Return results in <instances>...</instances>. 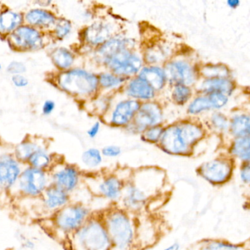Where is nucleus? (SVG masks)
<instances>
[{"label": "nucleus", "mask_w": 250, "mask_h": 250, "mask_svg": "<svg viewBox=\"0 0 250 250\" xmlns=\"http://www.w3.org/2000/svg\"><path fill=\"white\" fill-rule=\"evenodd\" d=\"M189 250H245V247L220 239H205L194 244Z\"/></svg>", "instance_id": "obj_23"}, {"label": "nucleus", "mask_w": 250, "mask_h": 250, "mask_svg": "<svg viewBox=\"0 0 250 250\" xmlns=\"http://www.w3.org/2000/svg\"><path fill=\"white\" fill-rule=\"evenodd\" d=\"M140 104L137 101H124L115 108L112 115V123L115 125L128 124L140 109Z\"/></svg>", "instance_id": "obj_18"}, {"label": "nucleus", "mask_w": 250, "mask_h": 250, "mask_svg": "<svg viewBox=\"0 0 250 250\" xmlns=\"http://www.w3.org/2000/svg\"><path fill=\"white\" fill-rule=\"evenodd\" d=\"M71 28H72V26L68 20H65V19L57 20L56 23H55V36L58 39H64L69 34L70 32L71 31Z\"/></svg>", "instance_id": "obj_37"}, {"label": "nucleus", "mask_w": 250, "mask_h": 250, "mask_svg": "<svg viewBox=\"0 0 250 250\" xmlns=\"http://www.w3.org/2000/svg\"><path fill=\"white\" fill-rule=\"evenodd\" d=\"M55 109V103L52 100H47L44 102L42 108L43 115H49L53 112Z\"/></svg>", "instance_id": "obj_45"}, {"label": "nucleus", "mask_w": 250, "mask_h": 250, "mask_svg": "<svg viewBox=\"0 0 250 250\" xmlns=\"http://www.w3.org/2000/svg\"><path fill=\"white\" fill-rule=\"evenodd\" d=\"M38 202V210L46 218L61 210L72 201V197L68 193L51 184L43 193Z\"/></svg>", "instance_id": "obj_11"}, {"label": "nucleus", "mask_w": 250, "mask_h": 250, "mask_svg": "<svg viewBox=\"0 0 250 250\" xmlns=\"http://www.w3.org/2000/svg\"><path fill=\"white\" fill-rule=\"evenodd\" d=\"M231 131L238 137L249 136L250 133V118L247 115H238L232 120Z\"/></svg>", "instance_id": "obj_30"}, {"label": "nucleus", "mask_w": 250, "mask_h": 250, "mask_svg": "<svg viewBox=\"0 0 250 250\" xmlns=\"http://www.w3.org/2000/svg\"><path fill=\"white\" fill-rule=\"evenodd\" d=\"M49 173L51 184L63 190L72 198L85 187V175L76 165L58 162Z\"/></svg>", "instance_id": "obj_6"}, {"label": "nucleus", "mask_w": 250, "mask_h": 250, "mask_svg": "<svg viewBox=\"0 0 250 250\" xmlns=\"http://www.w3.org/2000/svg\"><path fill=\"white\" fill-rule=\"evenodd\" d=\"M140 78L146 81L153 90H160L165 83V72L157 67L143 68L140 72Z\"/></svg>", "instance_id": "obj_24"}, {"label": "nucleus", "mask_w": 250, "mask_h": 250, "mask_svg": "<svg viewBox=\"0 0 250 250\" xmlns=\"http://www.w3.org/2000/svg\"><path fill=\"white\" fill-rule=\"evenodd\" d=\"M41 146L33 142H23L16 147L14 153V157L23 165H27L32 155Z\"/></svg>", "instance_id": "obj_28"}, {"label": "nucleus", "mask_w": 250, "mask_h": 250, "mask_svg": "<svg viewBox=\"0 0 250 250\" xmlns=\"http://www.w3.org/2000/svg\"><path fill=\"white\" fill-rule=\"evenodd\" d=\"M99 129H100V124L99 122L96 123L90 129L87 131V134H88L89 137H91V138H93V137H96L98 133H99Z\"/></svg>", "instance_id": "obj_46"}, {"label": "nucleus", "mask_w": 250, "mask_h": 250, "mask_svg": "<svg viewBox=\"0 0 250 250\" xmlns=\"http://www.w3.org/2000/svg\"><path fill=\"white\" fill-rule=\"evenodd\" d=\"M11 81L13 84L19 88H23L27 87L29 84V81L24 76L20 74V75H14L11 77Z\"/></svg>", "instance_id": "obj_44"}, {"label": "nucleus", "mask_w": 250, "mask_h": 250, "mask_svg": "<svg viewBox=\"0 0 250 250\" xmlns=\"http://www.w3.org/2000/svg\"><path fill=\"white\" fill-rule=\"evenodd\" d=\"M112 31L110 26L106 23H94L86 30V40L93 45L106 43L110 38Z\"/></svg>", "instance_id": "obj_19"}, {"label": "nucleus", "mask_w": 250, "mask_h": 250, "mask_svg": "<svg viewBox=\"0 0 250 250\" xmlns=\"http://www.w3.org/2000/svg\"><path fill=\"white\" fill-rule=\"evenodd\" d=\"M99 83L105 88L118 87L124 82V78L112 75L110 74H103L99 77Z\"/></svg>", "instance_id": "obj_36"}, {"label": "nucleus", "mask_w": 250, "mask_h": 250, "mask_svg": "<svg viewBox=\"0 0 250 250\" xmlns=\"http://www.w3.org/2000/svg\"><path fill=\"white\" fill-rule=\"evenodd\" d=\"M99 212L110 240L111 250H134V214L124 210L116 203Z\"/></svg>", "instance_id": "obj_1"}, {"label": "nucleus", "mask_w": 250, "mask_h": 250, "mask_svg": "<svg viewBox=\"0 0 250 250\" xmlns=\"http://www.w3.org/2000/svg\"><path fill=\"white\" fill-rule=\"evenodd\" d=\"M150 195L132 180H128L124 186L120 200L124 210L133 214H137L144 208Z\"/></svg>", "instance_id": "obj_12"}, {"label": "nucleus", "mask_w": 250, "mask_h": 250, "mask_svg": "<svg viewBox=\"0 0 250 250\" xmlns=\"http://www.w3.org/2000/svg\"><path fill=\"white\" fill-rule=\"evenodd\" d=\"M136 114L135 124L139 128L156 126L162 119L160 108L153 103L143 105Z\"/></svg>", "instance_id": "obj_17"}, {"label": "nucleus", "mask_w": 250, "mask_h": 250, "mask_svg": "<svg viewBox=\"0 0 250 250\" xmlns=\"http://www.w3.org/2000/svg\"><path fill=\"white\" fill-rule=\"evenodd\" d=\"M232 153L244 162L250 161V137H238L232 147Z\"/></svg>", "instance_id": "obj_29"}, {"label": "nucleus", "mask_w": 250, "mask_h": 250, "mask_svg": "<svg viewBox=\"0 0 250 250\" xmlns=\"http://www.w3.org/2000/svg\"><path fill=\"white\" fill-rule=\"evenodd\" d=\"M94 212L87 203L72 200L48 218V220L51 222V229L54 235L59 239L65 241L69 239Z\"/></svg>", "instance_id": "obj_2"}, {"label": "nucleus", "mask_w": 250, "mask_h": 250, "mask_svg": "<svg viewBox=\"0 0 250 250\" xmlns=\"http://www.w3.org/2000/svg\"><path fill=\"white\" fill-rule=\"evenodd\" d=\"M127 93L140 99H150L154 96V90L144 80L139 78L132 80L128 84Z\"/></svg>", "instance_id": "obj_25"}, {"label": "nucleus", "mask_w": 250, "mask_h": 250, "mask_svg": "<svg viewBox=\"0 0 250 250\" xmlns=\"http://www.w3.org/2000/svg\"><path fill=\"white\" fill-rule=\"evenodd\" d=\"M208 99L206 97H199L191 102L188 106V112L191 114H197L211 108Z\"/></svg>", "instance_id": "obj_35"}, {"label": "nucleus", "mask_w": 250, "mask_h": 250, "mask_svg": "<svg viewBox=\"0 0 250 250\" xmlns=\"http://www.w3.org/2000/svg\"><path fill=\"white\" fill-rule=\"evenodd\" d=\"M233 165L225 159H216L203 163L197 169V174L213 186H222L232 178Z\"/></svg>", "instance_id": "obj_9"}, {"label": "nucleus", "mask_w": 250, "mask_h": 250, "mask_svg": "<svg viewBox=\"0 0 250 250\" xmlns=\"http://www.w3.org/2000/svg\"><path fill=\"white\" fill-rule=\"evenodd\" d=\"M52 59L58 68L66 71L74 63V57L66 48L60 47L53 51Z\"/></svg>", "instance_id": "obj_27"}, {"label": "nucleus", "mask_w": 250, "mask_h": 250, "mask_svg": "<svg viewBox=\"0 0 250 250\" xmlns=\"http://www.w3.org/2000/svg\"><path fill=\"white\" fill-rule=\"evenodd\" d=\"M126 181L112 174L86 176L84 185L95 197H102L116 203L121 199Z\"/></svg>", "instance_id": "obj_8"}, {"label": "nucleus", "mask_w": 250, "mask_h": 250, "mask_svg": "<svg viewBox=\"0 0 250 250\" xmlns=\"http://www.w3.org/2000/svg\"><path fill=\"white\" fill-rule=\"evenodd\" d=\"M165 77L171 83L189 85L195 80V74L191 65L184 61H175L167 65L164 71Z\"/></svg>", "instance_id": "obj_15"}, {"label": "nucleus", "mask_w": 250, "mask_h": 250, "mask_svg": "<svg viewBox=\"0 0 250 250\" xmlns=\"http://www.w3.org/2000/svg\"><path fill=\"white\" fill-rule=\"evenodd\" d=\"M191 96V90L187 86L178 84L175 86L172 93L174 101L178 104L186 103Z\"/></svg>", "instance_id": "obj_33"}, {"label": "nucleus", "mask_w": 250, "mask_h": 250, "mask_svg": "<svg viewBox=\"0 0 250 250\" xmlns=\"http://www.w3.org/2000/svg\"><path fill=\"white\" fill-rule=\"evenodd\" d=\"M240 2L238 0H229L228 2V5H229L230 8H236L239 5Z\"/></svg>", "instance_id": "obj_48"}, {"label": "nucleus", "mask_w": 250, "mask_h": 250, "mask_svg": "<svg viewBox=\"0 0 250 250\" xmlns=\"http://www.w3.org/2000/svg\"><path fill=\"white\" fill-rule=\"evenodd\" d=\"M25 20L30 26L49 27L55 25L57 19L52 13L42 9H33L27 13Z\"/></svg>", "instance_id": "obj_20"}, {"label": "nucleus", "mask_w": 250, "mask_h": 250, "mask_svg": "<svg viewBox=\"0 0 250 250\" xmlns=\"http://www.w3.org/2000/svg\"><path fill=\"white\" fill-rule=\"evenodd\" d=\"M121 153V149L118 146H106L103 148L102 154L106 157H116Z\"/></svg>", "instance_id": "obj_43"}, {"label": "nucleus", "mask_w": 250, "mask_h": 250, "mask_svg": "<svg viewBox=\"0 0 250 250\" xmlns=\"http://www.w3.org/2000/svg\"><path fill=\"white\" fill-rule=\"evenodd\" d=\"M135 247L134 250H145L157 242L158 228L150 217H135Z\"/></svg>", "instance_id": "obj_14"}, {"label": "nucleus", "mask_w": 250, "mask_h": 250, "mask_svg": "<svg viewBox=\"0 0 250 250\" xmlns=\"http://www.w3.org/2000/svg\"><path fill=\"white\" fill-rule=\"evenodd\" d=\"M240 178L243 184L249 186L250 181V167L249 162H244L240 169Z\"/></svg>", "instance_id": "obj_42"}, {"label": "nucleus", "mask_w": 250, "mask_h": 250, "mask_svg": "<svg viewBox=\"0 0 250 250\" xmlns=\"http://www.w3.org/2000/svg\"><path fill=\"white\" fill-rule=\"evenodd\" d=\"M23 17L20 13L6 11L0 14V33H9L21 26Z\"/></svg>", "instance_id": "obj_26"}, {"label": "nucleus", "mask_w": 250, "mask_h": 250, "mask_svg": "<svg viewBox=\"0 0 250 250\" xmlns=\"http://www.w3.org/2000/svg\"><path fill=\"white\" fill-rule=\"evenodd\" d=\"M127 42L124 39L108 41L99 50L104 62L118 75H132L138 72L142 66L141 61L131 53Z\"/></svg>", "instance_id": "obj_3"}, {"label": "nucleus", "mask_w": 250, "mask_h": 250, "mask_svg": "<svg viewBox=\"0 0 250 250\" xmlns=\"http://www.w3.org/2000/svg\"><path fill=\"white\" fill-rule=\"evenodd\" d=\"M163 129L159 126L150 127L145 131L143 134V139L146 141L156 143L160 140L163 134Z\"/></svg>", "instance_id": "obj_38"}, {"label": "nucleus", "mask_w": 250, "mask_h": 250, "mask_svg": "<svg viewBox=\"0 0 250 250\" xmlns=\"http://www.w3.org/2000/svg\"><path fill=\"white\" fill-rule=\"evenodd\" d=\"M2 69V64L0 63V70Z\"/></svg>", "instance_id": "obj_49"}, {"label": "nucleus", "mask_w": 250, "mask_h": 250, "mask_svg": "<svg viewBox=\"0 0 250 250\" xmlns=\"http://www.w3.org/2000/svg\"><path fill=\"white\" fill-rule=\"evenodd\" d=\"M180 249H181V245L179 243L175 242L167 248L164 249L163 250H180Z\"/></svg>", "instance_id": "obj_47"}, {"label": "nucleus", "mask_w": 250, "mask_h": 250, "mask_svg": "<svg viewBox=\"0 0 250 250\" xmlns=\"http://www.w3.org/2000/svg\"><path fill=\"white\" fill-rule=\"evenodd\" d=\"M62 90L76 96H86L96 91L99 80L94 74L82 69L64 71L58 78Z\"/></svg>", "instance_id": "obj_7"}, {"label": "nucleus", "mask_w": 250, "mask_h": 250, "mask_svg": "<svg viewBox=\"0 0 250 250\" xmlns=\"http://www.w3.org/2000/svg\"><path fill=\"white\" fill-rule=\"evenodd\" d=\"M212 123L218 129L225 130L228 128V120L222 114H214L212 117Z\"/></svg>", "instance_id": "obj_41"}, {"label": "nucleus", "mask_w": 250, "mask_h": 250, "mask_svg": "<svg viewBox=\"0 0 250 250\" xmlns=\"http://www.w3.org/2000/svg\"><path fill=\"white\" fill-rule=\"evenodd\" d=\"M233 89L232 82L225 78L208 79L203 82L200 90L208 93L229 94Z\"/></svg>", "instance_id": "obj_22"}, {"label": "nucleus", "mask_w": 250, "mask_h": 250, "mask_svg": "<svg viewBox=\"0 0 250 250\" xmlns=\"http://www.w3.org/2000/svg\"><path fill=\"white\" fill-rule=\"evenodd\" d=\"M82 162L86 167L95 169L102 163V152L96 148H89L83 152L81 157Z\"/></svg>", "instance_id": "obj_31"}, {"label": "nucleus", "mask_w": 250, "mask_h": 250, "mask_svg": "<svg viewBox=\"0 0 250 250\" xmlns=\"http://www.w3.org/2000/svg\"><path fill=\"white\" fill-rule=\"evenodd\" d=\"M208 99L212 107L216 108V109H219L225 106L228 102V97L222 93H210Z\"/></svg>", "instance_id": "obj_39"}, {"label": "nucleus", "mask_w": 250, "mask_h": 250, "mask_svg": "<svg viewBox=\"0 0 250 250\" xmlns=\"http://www.w3.org/2000/svg\"><path fill=\"white\" fill-rule=\"evenodd\" d=\"M10 41L20 50H37L43 46L42 33L31 26L21 25L11 33Z\"/></svg>", "instance_id": "obj_13"}, {"label": "nucleus", "mask_w": 250, "mask_h": 250, "mask_svg": "<svg viewBox=\"0 0 250 250\" xmlns=\"http://www.w3.org/2000/svg\"><path fill=\"white\" fill-rule=\"evenodd\" d=\"M160 141L162 148L167 153L184 155L189 150L181 139L178 125H173L164 131Z\"/></svg>", "instance_id": "obj_16"}, {"label": "nucleus", "mask_w": 250, "mask_h": 250, "mask_svg": "<svg viewBox=\"0 0 250 250\" xmlns=\"http://www.w3.org/2000/svg\"><path fill=\"white\" fill-rule=\"evenodd\" d=\"M24 166L14 154L0 155V194L11 195Z\"/></svg>", "instance_id": "obj_10"}, {"label": "nucleus", "mask_w": 250, "mask_h": 250, "mask_svg": "<svg viewBox=\"0 0 250 250\" xmlns=\"http://www.w3.org/2000/svg\"><path fill=\"white\" fill-rule=\"evenodd\" d=\"M50 185L49 172L24 165L11 196L21 200H36Z\"/></svg>", "instance_id": "obj_5"}, {"label": "nucleus", "mask_w": 250, "mask_h": 250, "mask_svg": "<svg viewBox=\"0 0 250 250\" xmlns=\"http://www.w3.org/2000/svg\"><path fill=\"white\" fill-rule=\"evenodd\" d=\"M68 241L71 250H111L110 240L99 211H95Z\"/></svg>", "instance_id": "obj_4"}, {"label": "nucleus", "mask_w": 250, "mask_h": 250, "mask_svg": "<svg viewBox=\"0 0 250 250\" xmlns=\"http://www.w3.org/2000/svg\"><path fill=\"white\" fill-rule=\"evenodd\" d=\"M15 236L20 243V250H35L37 247L36 240L26 235L25 232L18 231L16 232Z\"/></svg>", "instance_id": "obj_32"}, {"label": "nucleus", "mask_w": 250, "mask_h": 250, "mask_svg": "<svg viewBox=\"0 0 250 250\" xmlns=\"http://www.w3.org/2000/svg\"><path fill=\"white\" fill-rule=\"evenodd\" d=\"M7 71L13 76L20 75V74L22 75L27 71V67L25 64L20 61H13L7 67Z\"/></svg>", "instance_id": "obj_40"}, {"label": "nucleus", "mask_w": 250, "mask_h": 250, "mask_svg": "<svg viewBox=\"0 0 250 250\" xmlns=\"http://www.w3.org/2000/svg\"><path fill=\"white\" fill-rule=\"evenodd\" d=\"M57 162H58L54 159L53 156L48 152V150L41 147L32 155L27 165L49 172Z\"/></svg>", "instance_id": "obj_21"}, {"label": "nucleus", "mask_w": 250, "mask_h": 250, "mask_svg": "<svg viewBox=\"0 0 250 250\" xmlns=\"http://www.w3.org/2000/svg\"><path fill=\"white\" fill-rule=\"evenodd\" d=\"M203 74L208 79L225 78L228 76V71L223 65H210L203 68Z\"/></svg>", "instance_id": "obj_34"}]
</instances>
